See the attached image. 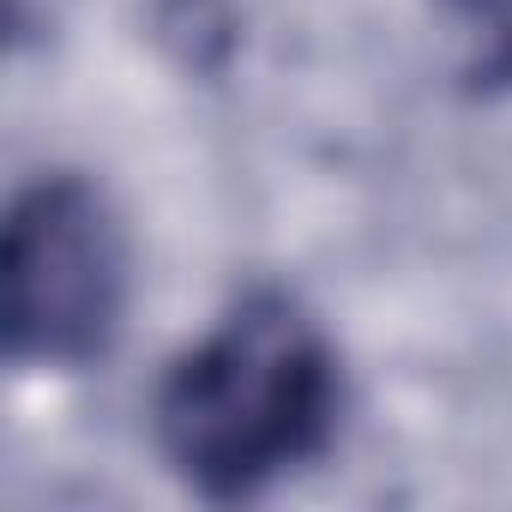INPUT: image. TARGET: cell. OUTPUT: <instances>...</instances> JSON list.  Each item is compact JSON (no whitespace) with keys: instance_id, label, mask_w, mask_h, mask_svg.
<instances>
[{"instance_id":"obj_1","label":"cell","mask_w":512,"mask_h":512,"mask_svg":"<svg viewBox=\"0 0 512 512\" xmlns=\"http://www.w3.org/2000/svg\"><path fill=\"white\" fill-rule=\"evenodd\" d=\"M338 356L284 296H241L157 386V446L205 500H253L314 464L338 434Z\"/></svg>"},{"instance_id":"obj_2","label":"cell","mask_w":512,"mask_h":512,"mask_svg":"<svg viewBox=\"0 0 512 512\" xmlns=\"http://www.w3.org/2000/svg\"><path fill=\"white\" fill-rule=\"evenodd\" d=\"M7 350L13 362L91 368L127 308V241L85 175H43L7 211Z\"/></svg>"},{"instance_id":"obj_3","label":"cell","mask_w":512,"mask_h":512,"mask_svg":"<svg viewBox=\"0 0 512 512\" xmlns=\"http://www.w3.org/2000/svg\"><path fill=\"white\" fill-rule=\"evenodd\" d=\"M482 85H512V25L500 31V43H494V55L482 61Z\"/></svg>"},{"instance_id":"obj_4","label":"cell","mask_w":512,"mask_h":512,"mask_svg":"<svg viewBox=\"0 0 512 512\" xmlns=\"http://www.w3.org/2000/svg\"><path fill=\"white\" fill-rule=\"evenodd\" d=\"M446 7L464 13V19H476V25H482V19H500V31L512 25V0H446Z\"/></svg>"}]
</instances>
